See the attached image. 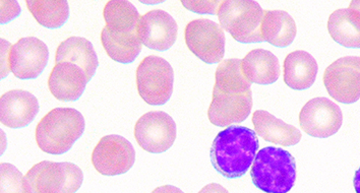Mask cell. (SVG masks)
Segmentation results:
<instances>
[{
	"label": "cell",
	"mask_w": 360,
	"mask_h": 193,
	"mask_svg": "<svg viewBox=\"0 0 360 193\" xmlns=\"http://www.w3.org/2000/svg\"><path fill=\"white\" fill-rule=\"evenodd\" d=\"M208 117L214 126H231L245 121L252 108V84L241 72L240 59L223 60L215 74Z\"/></svg>",
	"instance_id": "obj_1"
},
{
	"label": "cell",
	"mask_w": 360,
	"mask_h": 193,
	"mask_svg": "<svg viewBox=\"0 0 360 193\" xmlns=\"http://www.w3.org/2000/svg\"><path fill=\"white\" fill-rule=\"evenodd\" d=\"M259 147L256 131L245 126H228L218 133L212 145V165L228 179L240 178L252 167Z\"/></svg>",
	"instance_id": "obj_2"
},
{
	"label": "cell",
	"mask_w": 360,
	"mask_h": 193,
	"mask_svg": "<svg viewBox=\"0 0 360 193\" xmlns=\"http://www.w3.org/2000/svg\"><path fill=\"white\" fill-rule=\"evenodd\" d=\"M85 128V118L77 109H52L36 127V142L44 153L63 154L72 149Z\"/></svg>",
	"instance_id": "obj_3"
},
{
	"label": "cell",
	"mask_w": 360,
	"mask_h": 193,
	"mask_svg": "<svg viewBox=\"0 0 360 193\" xmlns=\"http://www.w3.org/2000/svg\"><path fill=\"white\" fill-rule=\"evenodd\" d=\"M250 177L263 192L288 193L296 180L295 159L281 147H264L255 159Z\"/></svg>",
	"instance_id": "obj_4"
},
{
	"label": "cell",
	"mask_w": 360,
	"mask_h": 193,
	"mask_svg": "<svg viewBox=\"0 0 360 193\" xmlns=\"http://www.w3.org/2000/svg\"><path fill=\"white\" fill-rule=\"evenodd\" d=\"M263 8L252 0H225L218 11L222 28L240 43L264 42L261 26Z\"/></svg>",
	"instance_id": "obj_5"
},
{
	"label": "cell",
	"mask_w": 360,
	"mask_h": 193,
	"mask_svg": "<svg viewBox=\"0 0 360 193\" xmlns=\"http://www.w3.org/2000/svg\"><path fill=\"white\" fill-rule=\"evenodd\" d=\"M25 181L30 193H76L84 174L74 163L43 161L27 172Z\"/></svg>",
	"instance_id": "obj_6"
},
{
	"label": "cell",
	"mask_w": 360,
	"mask_h": 193,
	"mask_svg": "<svg viewBox=\"0 0 360 193\" xmlns=\"http://www.w3.org/2000/svg\"><path fill=\"white\" fill-rule=\"evenodd\" d=\"M174 72L166 59L157 55L147 56L136 68V88L139 95L149 105H164L173 92Z\"/></svg>",
	"instance_id": "obj_7"
},
{
	"label": "cell",
	"mask_w": 360,
	"mask_h": 193,
	"mask_svg": "<svg viewBox=\"0 0 360 193\" xmlns=\"http://www.w3.org/2000/svg\"><path fill=\"white\" fill-rule=\"evenodd\" d=\"M186 46L191 53L208 65L218 63L225 54V34L222 27L211 20H193L184 31Z\"/></svg>",
	"instance_id": "obj_8"
},
{
	"label": "cell",
	"mask_w": 360,
	"mask_h": 193,
	"mask_svg": "<svg viewBox=\"0 0 360 193\" xmlns=\"http://www.w3.org/2000/svg\"><path fill=\"white\" fill-rule=\"evenodd\" d=\"M323 85L330 96L343 104L360 99V58L345 56L326 68Z\"/></svg>",
	"instance_id": "obj_9"
},
{
	"label": "cell",
	"mask_w": 360,
	"mask_h": 193,
	"mask_svg": "<svg viewBox=\"0 0 360 193\" xmlns=\"http://www.w3.org/2000/svg\"><path fill=\"white\" fill-rule=\"evenodd\" d=\"M136 142L148 153L161 154L168 151L176 138V124L163 111L146 113L134 126Z\"/></svg>",
	"instance_id": "obj_10"
},
{
	"label": "cell",
	"mask_w": 360,
	"mask_h": 193,
	"mask_svg": "<svg viewBox=\"0 0 360 193\" xmlns=\"http://www.w3.org/2000/svg\"><path fill=\"white\" fill-rule=\"evenodd\" d=\"M136 161L133 145L120 135H106L99 140L92 153V164L98 173L117 176L127 173Z\"/></svg>",
	"instance_id": "obj_11"
},
{
	"label": "cell",
	"mask_w": 360,
	"mask_h": 193,
	"mask_svg": "<svg viewBox=\"0 0 360 193\" xmlns=\"http://www.w3.org/2000/svg\"><path fill=\"white\" fill-rule=\"evenodd\" d=\"M343 114L340 107L327 98L309 100L300 113V126L307 135L327 138L340 129Z\"/></svg>",
	"instance_id": "obj_12"
},
{
	"label": "cell",
	"mask_w": 360,
	"mask_h": 193,
	"mask_svg": "<svg viewBox=\"0 0 360 193\" xmlns=\"http://www.w3.org/2000/svg\"><path fill=\"white\" fill-rule=\"evenodd\" d=\"M48 58L47 45L40 39H20L11 48V72L20 79H36L46 67Z\"/></svg>",
	"instance_id": "obj_13"
},
{
	"label": "cell",
	"mask_w": 360,
	"mask_h": 193,
	"mask_svg": "<svg viewBox=\"0 0 360 193\" xmlns=\"http://www.w3.org/2000/svg\"><path fill=\"white\" fill-rule=\"evenodd\" d=\"M138 35L147 48L166 51L174 45L179 35V26L166 11H148L139 20Z\"/></svg>",
	"instance_id": "obj_14"
},
{
	"label": "cell",
	"mask_w": 360,
	"mask_h": 193,
	"mask_svg": "<svg viewBox=\"0 0 360 193\" xmlns=\"http://www.w3.org/2000/svg\"><path fill=\"white\" fill-rule=\"evenodd\" d=\"M39 112L37 98L25 90H13L0 98V120L10 128H22L35 119Z\"/></svg>",
	"instance_id": "obj_15"
},
{
	"label": "cell",
	"mask_w": 360,
	"mask_h": 193,
	"mask_svg": "<svg viewBox=\"0 0 360 193\" xmlns=\"http://www.w3.org/2000/svg\"><path fill=\"white\" fill-rule=\"evenodd\" d=\"M86 77L83 70L70 62L56 63L48 79L52 96L59 101H77L85 91Z\"/></svg>",
	"instance_id": "obj_16"
},
{
	"label": "cell",
	"mask_w": 360,
	"mask_h": 193,
	"mask_svg": "<svg viewBox=\"0 0 360 193\" xmlns=\"http://www.w3.org/2000/svg\"><path fill=\"white\" fill-rule=\"evenodd\" d=\"M59 62L72 63L81 68L88 83L99 67L92 43L82 37H70L59 44L56 49V63Z\"/></svg>",
	"instance_id": "obj_17"
},
{
	"label": "cell",
	"mask_w": 360,
	"mask_h": 193,
	"mask_svg": "<svg viewBox=\"0 0 360 193\" xmlns=\"http://www.w3.org/2000/svg\"><path fill=\"white\" fill-rule=\"evenodd\" d=\"M252 124L257 135L266 142L291 147L302 140V133L295 126H290L265 110H257L252 114Z\"/></svg>",
	"instance_id": "obj_18"
},
{
	"label": "cell",
	"mask_w": 360,
	"mask_h": 193,
	"mask_svg": "<svg viewBox=\"0 0 360 193\" xmlns=\"http://www.w3.org/2000/svg\"><path fill=\"white\" fill-rule=\"evenodd\" d=\"M241 72L250 84L272 85L280 76L279 60L268 50H252L241 59Z\"/></svg>",
	"instance_id": "obj_19"
},
{
	"label": "cell",
	"mask_w": 360,
	"mask_h": 193,
	"mask_svg": "<svg viewBox=\"0 0 360 193\" xmlns=\"http://www.w3.org/2000/svg\"><path fill=\"white\" fill-rule=\"evenodd\" d=\"M101 42L109 58L118 63L134 62L142 51V43L136 31L124 29H108L101 32Z\"/></svg>",
	"instance_id": "obj_20"
},
{
	"label": "cell",
	"mask_w": 360,
	"mask_h": 193,
	"mask_svg": "<svg viewBox=\"0 0 360 193\" xmlns=\"http://www.w3.org/2000/svg\"><path fill=\"white\" fill-rule=\"evenodd\" d=\"M283 68L285 84L296 91L311 88L319 69L313 55L302 50L289 53L285 58Z\"/></svg>",
	"instance_id": "obj_21"
},
{
	"label": "cell",
	"mask_w": 360,
	"mask_h": 193,
	"mask_svg": "<svg viewBox=\"0 0 360 193\" xmlns=\"http://www.w3.org/2000/svg\"><path fill=\"white\" fill-rule=\"evenodd\" d=\"M297 33L295 20L284 11H264L261 26L263 41L276 47H287L293 42Z\"/></svg>",
	"instance_id": "obj_22"
},
{
	"label": "cell",
	"mask_w": 360,
	"mask_h": 193,
	"mask_svg": "<svg viewBox=\"0 0 360 193\" xmlns=\"http://www.w3.org/2000/svg\"><path fill=\"white\" fill-rule=\"evenodd\" d=\"M333 40L347 48H360V13L351 8L335 11L328 20Z\"/></svg>",
	"instance_id": "obj_23"
},
{
	"label": "cell",
	"mask_w": 360,
	"mask_h": 193,
	"mask_svg": "<svg viewBox=\"0 0 360 193\" xmlns=\"http://www.w3.org/2000/svg\"><path fill=\"white\" fill-rule=\"evenodd\" d=\"M26 4L34 19L45 28H60L70 17L65 0H28Z\"/></svg>",
	"instance_id": "obj_24"
},
{
	"label": "cell",
	"mask_w": 360,
	"mask_h": 193,
	"mask_svg": "<svg viewBox=\"0 0 360 193\" xmlns=\"http://www.w3.org/2000/svg\"><path fill=\"white\" fill-rule=\"evenodd\" d=\"M103 17L106 29L136 31L141 15L131 2L111 0L105 4Z\"/></svg>",
	"instance_id": "obj_25"
},
{
	"label": "cell",
	"mask_w": 360,
	"mask_h": 193,
	"mask_svg": "<svg viewBox=\"0 0 360 193\" xmlns=\"http://www.w3.org/2000/svg\"><path fill=\"white\" fill-rule=\"evenodd\" d=\"M1 192L0 193H30L27 188L25 176L15 166L8 163L0 165Z\"/></svg>",
	"instance_id": "obj_26"
},
{
	"label": "cell",
	"mask_w": 360,
	"mask_h": 193,
	"mask_svg": "<svg viewBox=\"0 0 360 193\" xmlns=\"http://www.w3.org/2000/svg\"><path fill=\"white\" fill-rule=\"evenodd\" d=\"M223 1H181L186 10L200 15H218L219 8Z\"/></svg>",
	"instance_id": "obj_27"
},
{
	"label": "cell",
	"mask_w": 360,
	"mask_h": 193,
	"mask_svg": "<svg viewBox=\"0 0 360 193\" xmlns=\"http://www.w3.org/2000/svg\"><path fill=\"white\" fill-rule=\"evenodd\" d=\"M20 13V8L17 1H1V24H6L15 19Z\"/></svg>",
	"instance_id": "obj_28"
},
{
	"label": "cell",
	"mask_w": 360,
	"mask_h": 193,
	"mask_svg": "<svg viewBox=\"0 0 360 193\" xmlns=\"http://www.w3.org/2000/svg\"><path fill=\"white\" fill-rule=\"evenodd\" d=\"M13 45L1 39V79L8 76L10 68V51Z\"/></svg>",
	"instance_id": "obj_29"
},
{
	"label": "cell",
	"mask_w": 360,
	"mask_h": 193,
	"mask_svg": "<svg viewBox=\"0 0 360 193\" xmlns=\"http://www.w3.org/2000/svg\"><path fill=\"white\" fill-rule=\"evenodd\" d=\"M199 193H229V192H228L226 188L220 185V184L211 183L205 186L204 188H202Z\"/></svg>",
	"instance_id": "obj_30"
},
{
	"label": "cell",
	"mask_w": 360,
	"mask_h": 193,
	"mask_svg": "<svg viewBox=\"0 0 360 193\" xmlns=\"http://www.w3.org/2000/svg\"><path fill=\"white\" fill-rule=\"evenodd\" d=\"M152 193H184L179 188L172 185L159 186L156 189L153 190Z\"/></svg>",
	"instance_id": "obj_31"
},
{
	"label": "cell",
	"mask_w": 360,
	"mask_h": 193,
	"mask_svg": "<svg viewBox=\"0 0 360 193\" xmlns=\"http://www.w3.org/2000/svg\"><path fill=\"white\" fill-rule=\"evenodd\" d=\"M353 184H354V189L356 193H360V167L355 172L354 178H353Z\"/></svg>",
	"instance_id": "obj_32"
},
{
	"label": "cell",
	"mask_w": 360,
	"mask_h": 193,
	"mask_svg": "<svg viewBox=\"0 0 360 193\" xmlns=\"http://www.w3.org/2000/svg\"><path fill=\"white\" fill-rule=\"evenodd\" d=\"M349 8H351V10L359 11L360 13V0H354V1H351L349 4Z\"/></svg>",
	"instance_id": "obj_33"
}]
</instances>
